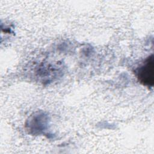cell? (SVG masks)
Wrapping results in <instances>:
<instances>
[{"label": "cell", "mask_w": 154, "mask_h": 154, "mask_svg": "<svg viewBox=\"0 0 154 154\" xmlns=\"http://www.w3.org/2000/svg\"><path fill=\"white\" fill-rule=\"evenodd\" d=\"M138 81L147 87H152L154 81L153 55L149 56L144 62L136 70Z\"/></svg>", "instance_id": "obj_1"}]
</instances>
